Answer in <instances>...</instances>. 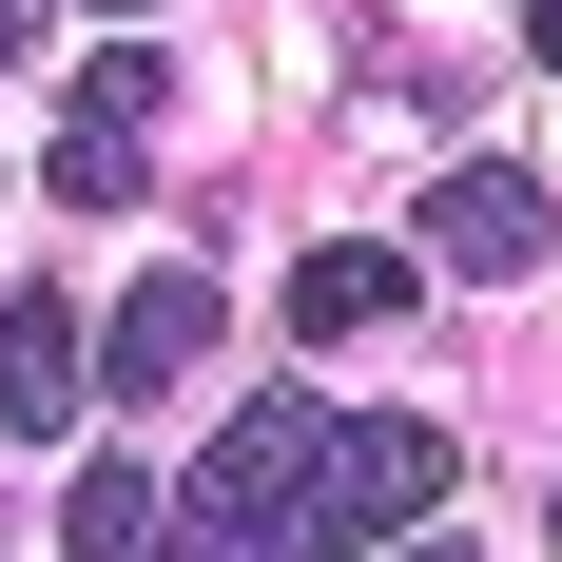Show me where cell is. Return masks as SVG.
<instances>
[{"label":"cell","instance_id":"obj_1","mask_svg":"<svg viewBox=\"0 0 562 562\" xmlns=\"http://www.w3.org/2000/svg\"><path fill=\"white\" fill-rule=\"evenodd\" d=\"M427 505H447V427H330L311 447V485H291V524H272V562H369V543H427Z\"/></svg>","mask_w":562,"mask_h":562},{"label":"cell","instance_id":"obj_2","mask_svg":"<svg viewBox=\"0 0 562 562\" xmlns=\"http://www.w3.org/2000/svg\"><path fill=\"white\" fill-rule=\"evenodd\" d=\"M311 447H330V407H311V389H252V407L214 427V465H194L214 562H272V524H291V485H311Z\"/></svg>","mask_w":562,"mask_h":562},{"label":"cell","instance_id":"obj_3","mask_svg":"<svg viewBox=\"0 0 562 562\" xmlns=\"http://www.w3.org/2000/svg\"><path fill=\"white\" fill-rule=\"evenodd\" d=\"M156 98H175V58H78V116H58V156H40V194H58V214H136Z\"/></svg>","mask_w":562,"mask_h":562},{"label":"cell","instance_id":"obj_4","mask_svg":"<svg viewBox=\"0 0 562 562\" xmlns=\"http://www.w3.org/2000/svg\"><path fill=\"white\" fill-rule=\"evenodd\" d=\"M543 233H562V194L524 156H465L447 194H427V272H543Z\"/></svg>","mask_w":562,"mask_h":562},{"label":"cell","instance_id":"obj_5","mask_svg":"<svg viewBox=\"0 0 562 562\" xmlns=\"http://www.w3.org/2000/svg\"><path fill=\"white\" fill-rule=\"evenodd\" d=\"M98 407V330L58 291H0V427H78Z\"/></svg>","mask_w":562,"mask_h":562},{"label":"cell","instance_id":"obj_6","mask_svg":"<svg viewBox=\"0 0 562 562\" xmlns=\"http://www.w3.org/2000/svg\"><path fill=\"white\" fill-rule=\"evenodd\" d=\"M214 369V272H136L98 330V389H194Z\"/></svg>","mask_w":562,"mask_h":562},{"label":"cell","instance_id":"obj_7","mask_svg":"<svg viewBox=\"0 0 562 562\" xmlns=\"http://www.w3.org/2000/svg\"><path fill=\"white\" fill-rule=\"evenodd\" d=\"M407 291H427V252H369V233H330V252H291V330L349 349V330H389Z\"/></svg>","mask_w":562,"mask_h":562},{"label":"cell","instance_id":"obj_8","mask_svg":"<svg viewBox=\"0 0 562 562\" xmlns=\"http://www.w3.org/2000/svg\"><path fill=\"white\" fill-rule=\"evenodd\" d=\"M156 485H136V465H78V505H58V562H156Z\"/></svg>","mask_w":562,"mask_h":562},{"label":"cell","instance_id":"obj_9","mask_svg":"<svg viewBox=\"0 0 562 562\" xmlns=\"http://www.w3.org/2000/svg\"><path fill=\"white\" fill-rule=\"evenodd\" d=\"M524 58H543V78H562V0H543V20H524Z\"/></svg>","mask_w":562,"mask_h":562},{"label":"cell","instance_id":"obj_10","mask_svg":"<svg viewBox=\"0 0 562 562\" xmlns=\"http://www.w3.org/2000/svg\"><path fill=\"white\" fill-rule=\"evenodd\" d=\"M389 562H465V543H389Z\"/></svg>","mask_w":562,"mask_h":562},{"label":"cell","instance_id":"obj_11","mask_svg":"<svg viewBox=\"0 0 562 562\" xmlns=\"http://www.w3.org/2000/svg\"><path fill=\"white\" fill-rule=\"evenodd\" d=\"M98 20H136V0H98Z\"/></svg>","mask_w":562,"mask_h":562}]
</instances>
